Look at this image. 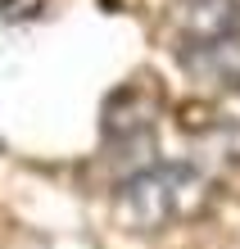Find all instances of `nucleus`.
<instances>
[{"label": "nucleus", "instance_id": "obj_1", "mask_svg": "<svg viewBox=\"0 0 240 249\" xmlns=\"http://www.w3.org/2000/svg\"><path fill=\"white\" fill-rule=\"evenodd\" d=\"M204 204V177L186 163H159L141 168L136 177L118 186V222L127 231H163L172 222L190 217Z\"/></svg>", "mask_w": 240, "mask_h": 249}, {"label": "nucleus", "instance_id": "obj_2", "mask_svg": "<svg viewBox=\"0 0 240 249\" xmlns=\"http://www.w3.org/2000/svg\"><path fill=\"white\" fill-rule=\"evenodd\" d=\"M177 27H182L177 54L208 46V41H222V36H236L240 32V0H186Z\"/></svg>", "mask_w": 240, "mask_h": 249}, {"label": "nucleus", "instance_id": "obj_3", "mask_svg": "<svg viewBox=\"0 0 240 249\" xmlns=\"http://www.w3.org/2000/svg\"><path fill=\"white\" fill-rule=\"evenodd\" d=\"M182 64L208 86H240V32L208 41V46H195V50H182Z\"/></svg>", "mask_w": 240, "mask_h": 249}]
</instances>
